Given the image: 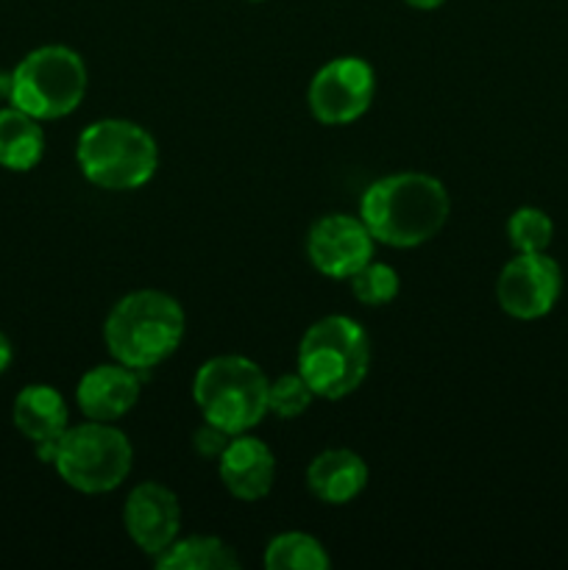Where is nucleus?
Segmentation results:
<instances>
[{"instance_id":"21","label":"nucleus","mask_w":568,"mask_h":570,"mask_svg":"<svg viewBox=\"0 0 568 570\" xmlns=\"http://www.w3.org/2000/svg\"><path fill=\"white\" fill-rule=\"evenodd\" d=\"M312 401H315V393H312L310 384L304 382L298 371L276 376L271 382V390H267V410L282 417V421L301 417L310 410Z\"/></svg>"},{"instance_id":"10","label":"nucleus","mask_w":568,"mask_h":570,"mask_svg":"<svg viewBox=\"0 0 568 570\" xmlns=\"http://www.w3.org/2000/svg\"><path fill=\"white\" fill-rule=\"evenodd\" d=\"M376 239L362 217L332 212L317 217L306 234V256L321 276L349 282L362 265L373 259Z\"/></svg>"},{"instance_id":"1","label":"nucleus","mask_w":568,"mask_h":570,"mask_svg":"<svg viewBox=\"0 0 568 570\" xmlns=\"http://www.w3.org/2000/svg\"><path fill=\"white\" fill-rule=\"evenodd\" d=\"M451 215L449 189L429 173L382 176L362 193L360 217L373 239L390 248H418L443 232Z\"/></svg>"},{"instance_id":"4","label":"nucleus","mask_w":568,"mask_h":570,"mask_svg":"<svg viewBox=\"0 0 568 570\" xmlns=\"http://www.w3.org/2000/svg\"><path fill=\"white\" fill-rule=\"evenodd\" d=\"M76 161L81 176L106 193L145 187L159 167V145L139 122L123 117L95 120L78 134Z\"/></svg>"},{"instance_id":"9","label":"nucleus","mask_w":568,"mask_h":570,"mask_svg":"<svg viewBox=\"0 0 568 570\" xmlns=\"http://www.w3.org/2000/svg\"><path fill=\"white\" fill-rule=\"evenodd\" d=\"M562 271L549 254H516L496 278V301L516 321H538L555 309Z\"/></svg>"},{"instance_id":"11","label":"nucleus","mask_w":568,"mask_h":570,"mask_svg":"<svg viewBox=\"0 0 568 570\" xmlns=\"http://www.w3.org/2000/svg\"><path fill=\"white\" fill-rule=\"evenodd\" d=\"M123 527L143 554L159 557L182 532L178 495L161 482L137 484L123 504Z\"/></svg>"},{"instance_id":"7","label":"nucleus","mask_w":568,"mask_h":570,"mask_svg":"<svg viewBox=\"0 0 568 570\" xmlns=\"http://www.w3.org/2000/svg\"><path fill=\"white\" fill-rule=\"evenodd\" d=\"M87 65L67 45H42L11 70L9 104L37 120L72 115L87 95Z\"/></svg>"},{"instance_id":"5","label":"nucleus","mask_w":568,"mask_h":570,"mask_svg":"<svg viewBox=\"0 0 568 570\" xmlns=\"http://www.w3.org/2000/svg\"><path fill=\"white\" fill-rule=\"evenodd\" d=\"M267 390L271 379L248 356L221 354L206 360L195 371L193 401L204 421L232 438L251 432L267 417Z\"/></svg>"},{"instance_id":"12","label":"nucleus","mask_w":568,"mask_h":570,"mask_svg":"<svg viewBox=\"0 0 568 570\" xmlns=\"http://www.w3.org/2000/svg\"><path fill=\"white\" fill-rule=\"evenodd\" d=\"M139 393H143L139 371L111 362L84 373L76 387V404L87 421L117 423L137 406Z\"/></svg>"},{"instance_id":"22","label":"nucleus","mask_w":568,"mask_h":570,"mask_svg":"<svg viewBox=\"0 0 568 570\" xmlns=\"http://www.w3.org/2000/svg\"><path fill=\"white\" fill-rule=\"evenodd\" d=\"M228 443H232V434L223 432V429H217L209 421H204V426L193 432V449L200 460H221Z\"/></svg>"},{"instance_id":"19","label":"nucleus","mask_w":568,"mask_h":570,"mask_svg":"<svg viewBox=\"0 0 568 570\" xmlns=\"http://www.w3.org/2000/svg\"><path fill=\"white\" fill-rule=\"evenodd\" d=\"M507 239L516 254H543L555 239V223L538 206H521L507 220Z\"/></svg>"},{"instance_id":"3","label":"nucleus","mask_w":568,"mask_h":570,"mask_svg":"<svg viewBox=\"0 0 568 570\" xmlns=\"http://www.w3.org/2000/svg\"><path fill=\"white\" fill-rule=\"evenodd\" d=\"M295 371L304 376L315 399H349L371 371V337L354 317H321L301 337Z\"/></svg>"},{"instance_id":"13","label":"nucleus","mask_w":568,"mask_h":570,"mask_svg":"<svg viewBox=\"0 0 568 570\" xmlns=\"http://www.w3.org/2000/svg\"><path fill=\"white\" fill-rule=\"evenodd\" d=\"M223 488L237 501H262L273 490L276 482V456L271 445L259 438H251L248 432L232 438L223 456L217 460Z\"/></svg>"},{"instance_id":"26","label":"nucleus","mask_w":568,"mask_h":570,"mask_svg":"<svg viewBox=\"0 0 568 570\" xmlns=\"http://www.w3.org/2000/svg\"><path fill=\"white\" fill-rule=\"evenodd\" d=\"M251 3H262V0H251Z\"/></svg>"},{"instance_id":"24","label":"nucleus","mask_w":568,"mask_h":570,"mask_svg":"<svg viewBox=\"0 0 568 570\" xmlns=\"http://www.w3.org/2000/svg\"><path fill=\"white\" fill-rule=\"evenodd\" d=\"M407 6H412V9H421V11H432V9H440V6L445 3V0H404Z\"/></svg>"},{"instance_id":"25","label":"nucleus","mask_w":568,"mask_h":570,"mask_svg":"<svg viewBox=\"0 0 568 570\" xmlns=\"http://www.w3.org/2000/svg\"><path fill=\"white\" fill-rule=\"evenodd\" d=\"M11 92V72H0V98H9Z\"/></svg>"},{"instance_id":"14","label":"nucleus","mask_w":568,"mask_h":570,"mask_svg":"<svg viewBox=\"0 0 568 570\" xmlns=\"http://www.w3.org/2000/svg\"><path fill=\"white\" fill-rule=\"evenodd\" d=\"M11 421L17 432L37 445V456L50 462L56 449V440L70 426V410H67L65 395L50 384H28L17 393L11 406Z\"/></svg>"},{"instance_id":"20","label":"nucleus","mask_w":568,"mask_h":570,"mask_svg":"<svg viewBox=\"0 0 568 570\" xmlns=\"http://www.w3.org/2000/svg\"><path fill=\"white\" fill-rule=\"evenodd\" d=\"M351 282V293L354 298L360 301L362 306H384L399 295L401 278L395 273V267L384 265V262H368L362 265L354 276L349 278Z\"/></svg>"},{"instance_id":"16","label":"nucleus","mask_w":568,"mask_h":570,"mask_svg":"<svg viewBox=\"0 0 568 570\" xmlns=\"http://www.w3.org/2000/svg\"><path fill=\"white\" fill-rule=\"evenodd\" d=\"M42 120L26 115L17 106L0 109V167L11 173H28L42 161L45 131Z\"/></svg>"},{"instance_id":"23","label":"nucleus","mask_w":568,"mask_h":570,"mask_svg":"<svg viewBox=\"0 0 568 570\" xmlns=\"http://www.w3.org/2000/svg\"><path fill=\"white\" fill-rule=\"evenodd\" d=\"M11 360H14V348H11V340L0 332V376L9 371Z\"/></svg>"},{"instance_id":"17","label":"nucleus","mask_w":568,"mask_h":570,"mask_svg":"<svg viewBox=\"0 0 568 570\" xmlns=\"http://www.w3.org/2000/svg\"><path fill=\"white\" fill-rule=\"evenodd\" d=\"M154 566L161 570H237L239 557L226 540L195 534L173 540L159 557H154Z\"/></svg>"},{"instance_id":"2","label":"nucleus","mask_w":568,"mask_h":570,"mask_svg":"<svg viewBox=\"0 0 568 570\" xmlns=\"http://www.w3.org/2000/svg\"><path fill=\"white\" fill-rule=\"evenodd\" d=\"M184 332L187 315L170 293L134 289L106 315L104 343L111 360L143 373L176 354Z\"/></svg>"},{"instance_id":"15","label":"nucleus","mask_w":568,"mask_h":570,"mask_svg":"<svg viewBox=\"0 0 568 570\" xmlns=\"http://www.w3.org/2000/svg\"><path fill=\"white\" fill-rule=\"evenodd\" d=\"M306 488L323 504H351L368 488L365 460L351 449L321 451L306 465Z\"/></svg>"},{"instance_id":"18","label":"nucleus","mask_w":568,"mask_h":570,"mask_svg":"<svg viewBox=\"0 0 568 570\" xmlns=\"http://www.w3.org/2000/svg\"><path fill=\"white\" fill-rule=\"evenodd\" d=\"M267 570H326L332 568V557L323 543L306 532H282L265 549Z\"/></svg>"},{"instance_id":"6","label":"nucleus","mask_w":568,"mask_h":570,"mask_svg":"<svg viewBox=\"0 0 568 570\" xmlns=\"http://www.w3.org/2000/svg\"><path fill=\"white\" fill-rule=\"evenodd\" d=\"M50 465L61 482L78 493H111L131 473V440L115 423L87 421L81 426H67V432L56 440Z\"/></svg>"},{"instance_id":"8","label":"nucleus","mask_w":568,"mask_h":570,"mask_svg":"<svg viewBox=\"0 0 568 570\" xmlns=\"http://www.w3.org/2000/svg\"><path fill=\"white\" fill-rule=\"evenodd\" d=\"M376 95V72L360 56H340L326 61L312 76L306 106L323 126H351L360 120Z\"/></svg>"}]
</instances>
